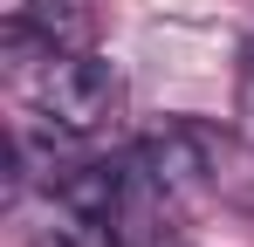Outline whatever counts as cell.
<instances>
[{"label":"cell","mask_w":254,"mask_h":247,"mask_svg":"<svg viewBox=\"0 0 254 247\" xmlns=\"http://www.w3.org/2000/svg\"><path fill=\"white\" fill-rule=\"evenodd\" d=\"M117 110H124V69L103 62L96 48L48 55L28 76V117L42 137H96L117 124Z\"/></svg>","instance_id":"cell-1"},{"label":"cell","mask_w":254,"mask_h":247,"mask_svg":"<svg viewBox=\"0 0 254 247\" xmlns=\"http://www.w3.org/2000/svg\"><path fill=\"white\" fill-rule=\"evenodd\" d=\"M28 247H117V213L48 192V213L28 227Z\"/></svg>","instance_id":"cell-2"},{"label":"cell","mask_w":254,"mask_h":247,"mask_svg":"<svg viewBox=\"0 0 254 247\" xmlns=\"http://www.w3.org/2000/svg\"><path fill=\"white\" fill-rule=\"evenodd\" d=\"M234 124H241V137L254 144V35L241 41V69H234Z\"/></svg>","instance_id":"cell-3"}]
</instances>
